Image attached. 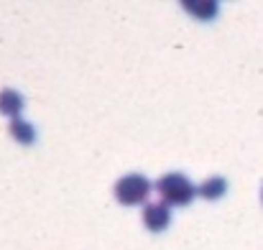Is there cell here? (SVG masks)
<instances>
[{
	"instance_id": "6",
	"label": "cell",
	"mask_w": 263,
	"mask_h": 250,
	"mask_svg": "<svg viewBox=\"0 0 263 250\" xmlns=\"http://www.w3.org/2000/svg\"><path fill=\"white\" fill-rule=\"evenodd\" d=\"M10 136H13V141H18L21 146H33V143H36V128H33L28 120H23V118L10 120Z\"/></svg>"
},
{
	"instance_id": "3",
	"label": "cell",
	"mask_w": 263,
	"mask_h": 250,
	"mask_svg": "<svg viewBox=\"0 0 263 250\" xmlns=\"http://www.w3.org/2000/svg\"><path fill=\"white\" fill-rule=\"evenodd\" d=\"M143 225L151 233H164L172 225V207H166L161 199L159 202H148L143 207Z\"/></svg>"
},
{
	"instance_id": "2",
	"label": "cell",
	"mask_w": 263,
	"mask_h": 250,
	"mask_svg": "<svg viewBox=\"0 0 263 250\" xmlns=\"http://www.w3.org/2000/svg\"><path fill=\"white\" fill-rule=\"evenodd\" d=\"M151 181L143 174H125L115 181V199L125 207H146L151 197Z\"/></svg>"
},
{
	"instance_id": "4",
	"label": "cell",
	"mask_w": 263,
	"mask_h": 250,
	"mask_svg": "<svg viewBox=\"0 0 263 250\" xmlns=\"http://www.w3.org/2000/svg\"><path fill=\"white\" fill-rule=\"evenodd\" d=\"M23 105H26V100H23L21 92H15V89H3L0 92V115L15 120V118H21Z\"/></svg>"
},
{
	"instance_id": "5",
	"label": "cell",
	"mask_w": 263,
	"mask_h": 250,
	"mask_svg": "<svg viewBox=\"0 0 263 250\" xmlns=\"http://www.w3.org/2000/svg\"><path fill=\"white\" fill-rule=\"evenodd\" d=\"M225 191H228V181H225L222 176H212V179H207L204 184L197 186V194H199L202 199H207V202H217V199H222Z\"/></svg>"
},
{
	"instance_id": "7",
	"label": "cell",
	"mask_w": 263,
	"mask_h": 250,
	"mask_svg": "<svg viewBox=\"0 0 263 250\" xmlns=\"http://www.w3.org/2000/svg\"><path fill=\"white\" fill-rule=\"evenodd\" d=\"M184 10H189L194 18L199 21H212L217 13H220V5L217 3H186Z\"/></svg>"
},
{
	"instance_id": "8",
	"label": "cell",
	"mask_w": 263,
	"mask_h": 250,
	"mask_svg": "<svg viewBox=\"0 0 263 250\" xmlns=\"http://www.w3.org/2000/svg\"><path fill=\"white\" fill-rule=\"evenodd\" d=\"M261 199H263V191H261Z\"/></svg>"
},
{
	"instance_id": "1",
	"label": "cell",
	"mask_w": 263,
	"mask_h": 250,
	"mask_svg": "<svg viewBox=\"0 0 263 250\" xmlns=\"http://www.w3.org/2000/svg\"><path fill=\"white\" fill-rule=\"evenodd\" d=\"M156 191H159V197L166 207H186L197 197V186L189 181L186 174H179V171L164 174L156 181Z\"/></svg>"
}]
</instances>
